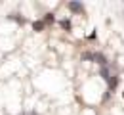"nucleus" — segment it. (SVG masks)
Returning <instances> with one entry per match:
<instances>
[{"label": "nucleus", "instance_id": "f257e3e1", "mask_svg": "<svg viewBox=\"0 0 124 115\" xmlns=\"http://www.w3.org/2000/svg\"><path fill=\"white\" fill-rule=\"evenodd\" d=\"M69 10L75 12V14H82V12H84V6H82L80 2H69Z\"/></svg>", "mask_w": 124, "mask_h": 115}, {"label": "nucleus", "instance_id": "f03ea898", "mask_svg": "<svg viewBox=\"0 0 124 115\" xmlns=\"http://www.w3.org/2000/svg\"><path fill=\"white\" fill-rule=\"evenodd\" d=\"M93 60H95L99 65L107 67V60H105V56H103V54H93Z\"/></svg>", "mask_w": 124, "mask_h": 115}, {"label": "nucleus", "instance_id": "7ed1b4c3", "mask_svg": "<svg viewBox=\"0 0 124 115\" xmlns=\"http://www.w3.org/2000/svg\"><path fill=\"white\" fill-rule=\"evenodd\" d=\"M44 25H46V23H44V19H38V21H34V23H32V29H34V31H42V29H44Z\"/></svg>", "mask_w": 124, "mask_h": 115}, {"label": "nucleus", "instance_id": "20e7f679", "mask_svg": "<svg viewBox=\"0 0 124 115\" xmlns=\"http://www.w3.org/2000/svg\"><path fill=\"white\" fill-rule=\"evenodd\" d=\"M59 25H61L65 31H71V21H69V19H61V21H59Z\"/></svg>", "mask_w": 124, "mask_h": 115}, {"label": "nucleus", "instance_id": "39448f33", "mask_svg": "<svg viewBox=\"0 0 124 115\" xmlns=\"http://www.w3.org/2000/svg\"><path fill=\"white\" fill-rule=\"evenodd\" d=\"M116 84H118V77H116V75H113V79L109 81V88H116Z\"/></svg>", "mask_w": 124, "mask_h": 115}, {"label": "nucleus", "instance_id": "423d86ee", "mask_svg": "<svg viewBox=\"0 0 124 115\" xmlns=\"http://www.w3.org/2000/svg\"><path fill=\"white\" fill-rule=\"evenodd\" d=\"M101 77H103L105 81H111V75H109V69H107V67H101Z\"/></svg>", "mask_w": 124, "mask_h": 115}, {"label": "nucleus", "instance_id": "0eeeda50", "mask_svg": "<svg viewBox=\"0 0 124 115\" xmlns=\"http://www.w3.org/2000/svg\"><path fill=\"white\" fill-rule=\"evenodd\" d=\"M54 21H55L54 14H46V17H44V23H46V25H50V23H54Z\"/></svg>", "mask_w": 124, "mask_h": 115}, {"label": "nucleus", "instance_id": "6e6552de", "mask_svg": "<svg viewBox=\"0 0 124 115\" xmlns=\"http://www.w3.org/2000/svg\"><path fill=\"white\" fill-rule=\"evenodd\" d=\"M122 96H124V94H122Z\"/></svg>", "mask_w": 124, "mask_h": 115}]
</instances>
